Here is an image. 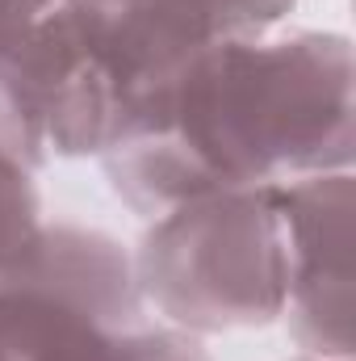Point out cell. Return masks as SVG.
I'll return each instance as SVG.
<instances>
[{
	"instance_id": "obj_4",
	"label": "cell",
	"mask_w": 356,
	"mask_h": 361,
	"mask_svg": "<svg viewBox=\"0 0 356 361\" xmlns=\"http://www.w3.org/2000/svg\"><path fill=\"white\" fill-rule=\"evenodd\" d=\"M0 97L46 156H101L117 135V92L80 0H0Z\"/></svg>"
},
{
	"instance_id": "obj_7",
	"label": "cell",
	"mask_w": 356,
	"mask_h": 361,
	"mask_svg": "<svg viewBox=\"0 0 356 361\" xmlns=\"http://www.w3.org/2000/svg\"><path fill=\"white\" fill-rule=\"evenodd\" d=\"M25 160H17L8 147H0V269L38 235L42 227V202L38 185Z\"/></svg>"
},
{
	"instance_id": "obj_8",
	"label": "cell",
	"mask_w": 356,
	"mask_h": 361,
	"mask_svg": "<svg viewBox=\"0 0 356 361\" xmlns=\"http://www.w3.org/2000/svg\"><path fill=\"white\" fill-rule=\"evenodd\" d=\"M298 361H331V357H310V353H306V357H298Z\"/></svg>"
},
{
	"instance_id": "obj_6",
	"label": "cell",
	"mask_w": 356,
	"mask_h": 361,
	"mask_svg": "<svg viewBox=\"0 0 356 361\" xmlns=\"http://www.w3.org/2000/svg\"><path fill=\"white\" fill-rule=\"evenodd\" d=\"M80 8L117 92L122 130L130 105L189 55L227 38L272 34L293 0H80Z\"/></svg>"
},
{
	"instance_id": "obj_5",
	"label": "cell",
	"mask_w": 356,
	"mask_h": 361,
	"mask_svg": "<svg viewBox=\"0 0 356 361\" xmlns=\"http://www.w3.org/2000/svg\"><path fill=\"white\" fill-rule=\"evenodd\" d=\"M285 319L310 357L352 361V169L272 185Z\"/></svg>"
},
{
	"instance_id": "obj_1",
	"label": "cell",
	"mask_w": 356,
	"mask_h": 361,
	"mask_svg": "<svg viewBox=\"0 0 356 361\" xmlns=\"http://www.w3.org/2000/svg\"><path fill=\"white\" fill-rule=\"evenodd\" d=\"M352 42L293 30L227 38L172 68L101 152L113 193L155 219L168 206L352 169Z\"/></svg>"
},
{
	"instance_id": "obj_2",
	"label": "cell",
	"mask_w": 356,
	"mask_h": 361,
	"mask_svg": "<svg viewBox=\"0 0 356 361\" xmlns=\"http://www.w3.org/2000/svg\"><path fill=\"white\" fill-rule=\"evenodd\" d=\"M0 361H210L201 341L151 324L130 252L96 227L42 223L0 269Z\"/></svg>"
},
{
	"instance_id": "obj_3",
	"label": "cell",
	"mask_w": 356,
	"mask_h": 361,
	"mask_svg": "<svg viewBox=\"0 0 356 361\" xmlns=\"http://www.w3.org/2000/svg\"><path fill=\"white\" fill-rule=\"evenodd\" d=\"M147 307L184 332L265 328L285 315V240L272 189L168 206L130 252Z\"/></svg>"
}]
</instances>
